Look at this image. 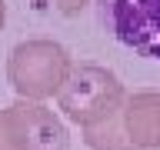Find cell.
I'll list each match as a JSON object with an SVG mask.
<instances>
[{
  "label": "cell",
  "mask_w": 160,
  "mask_h": 150,
  "mask_svg": "<svg viewBox=\"0 0 160 150\" xmlns=\"http://www.w3.org/2000/svg\"><path fill=\"white\" fill-rule=\"evenodd\" d=\"M3 20H7V3L0 0V27H3Z\"/></svg>",
  "instance_id": "cell-8"
},
{
  "label": "cell",
  "mask_w": 160,
  "mask_h": 150,
  "mask_svg": "<svg viewBox=\"0 0 160 150\" xmlns=\"http://www.w3.org/2000/svg\"><path fill=\"white\" fill-rule=\"evenodd\" d=\"M33 3L43 7V10H57L63 17H73V13H80V10L87 7V0H33Z\"/></svg>",
  "instance_id": "cell-7"
},
{
  "label": "cell",
  "mask_w": 160,
  "mask_h": 150,
  "mask_svg": "<svg viewBox=\"0 0 160 150\" xmlns=\"http://www.w3.org/2000/svg\"><path fill=\"white\" fill-rule=\"evenodd\" d=\"M73 60L67 47L57 40L37 37V40H20L7 57V80L17 90L20 100L43 103L47 97H57L67 83Z\"/></svg>",
  "instance_id": "cell-1"
},
{
  "label": "cell",
  "mask_w": 160,
  "mask_h": 150,
  "mask_svg": "<svg viewBox=\"0 0 160 150\" xmlns=\"http://www.w3.org/2000/svg\"><path fill=\"white\" fill-rule=\"evenodd\" d=\"M83 140H87L90 150H137L130 143L127 130H123V110H120L117 117H110L107 123L83 130Z\"/></svg>",
  "instance_id": "cell-5"
},
{
  "label": "cell",
  "mask_w": 160,
  "mask_h": 150,
  "mask_svg": "<svg viewBox=\"0 0 160 150\" xmlns=\"http://www.w3.org/2000/svg\"><path fill=\"white\" fill-rule=\"evenodd\" d=\"M123 130L137 150H160V90H137L123 103Z\"/></svg>",
  "instance_id": "cell-4"
},
{
  "label": "cell",
  "mask_w": 160,
  "mask_h": 150,
  "mask_svg": "<svg viewBox=\"0 0 160 150\" xmlns=\"http://www.w3.org/2000/svg\"><path fill=\"white\" fill-rule=\"evenodd\" d=\"M57 103L67 113V120H73L80 130H90L117 117L127 103V93L113 70L100 63H77L63 90L57 93Z\"/></svg>",
  "instance_id": "cell-2"
},
{
  "label": "cell",
  "mask_w": 160,
  "mask_h": 150,
  "mask_svg": "<svg viewBox=\"0 0 160 150\" xmlns=\"http://www.w3.org/2000/svg\"><path fill=\"white\" fill-rule=\"evenodd\" d=\"M97 17L123 47L160 60V0H97Z\"/></svg>",
  "instance_id": "cell-3"
},
{
  "label": "cell",
  "mask_w": 160,
  "mask_h": 150,
  "mask_svg": "<svg viewBox=\"0 0 160 150\" xmlns=\"http://www.w3.org/2000/svg\"><path fill=\"white\" fill-rule=\"evenodd\" d=\"M0 150H27V127H23L20 100L0 110Z\"/></svg>",
  "instance_id": "cell-6"
}]
</instances>
